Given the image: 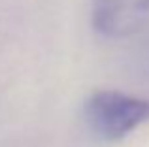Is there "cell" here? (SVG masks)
Masks as SVG:
<instances>
[{
  "instance_id": "1",
  "label": "cell",
  "mask_w": 149,
  "mask_h": 147,
  "mask_svg": "<svg viewBox=\"0 0 149 147\" xmlns=\"http://www.w3.org/2000/svg\"><path fill=\"white\" fill-rule=\"evenodd\" d=\"M83 115L95 136L104 141H117L149 123V98L96 89L85 98Z\"/></svg>"
},
{
  "instance_id": "2",
  "label": "cell",
  "mask_w": 149,
  "mask_h": 147,
  "mask_svg": "<svg viewBox=\"0 0 149 147\" xmlns=\"http://www.w3.org/2000/svg\"><path fill=\"white\" fill-rule=\"evenodd\" d=\"M149 21V0H93L91 25L109 40L128 38Z\"/></svg>"
}]
</instances>
